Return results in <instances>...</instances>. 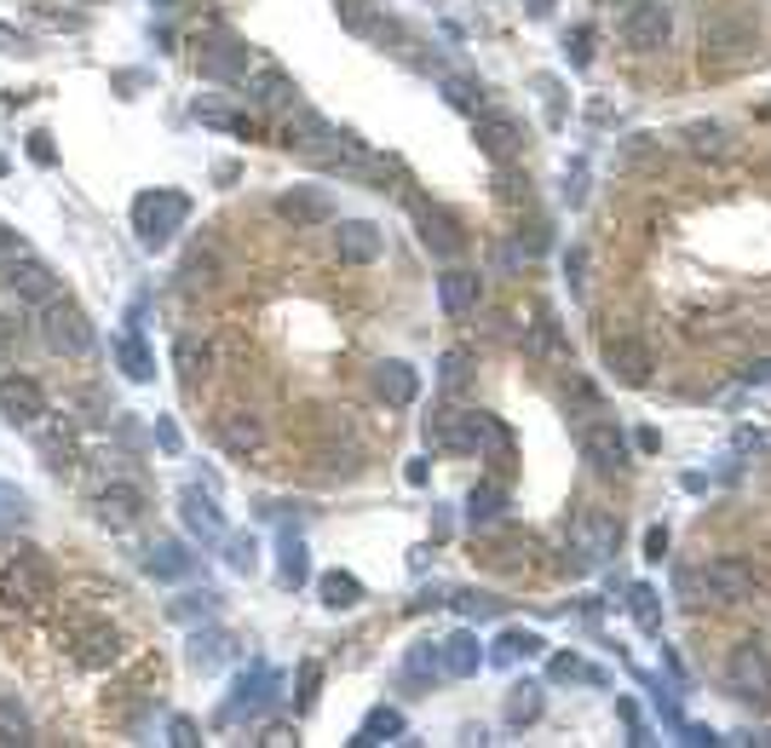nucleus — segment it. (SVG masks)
Returning <instances> with one entry per match:
<instances>
[{
    "instance_id": "nucleus-1",
    "label": "nucleus",
    "mask_w": 771,
    "mask_h": 748,
    "mask_svg": "<svg viewBox=\"0 0 771 748\" xmlns=\"http://www.w3.org/2000/svg\"><path fill=\"white\" fill-rule=\"evenodd\" d=\"M185 219H191V196H179V191H145V196H133V231L138 242L156 254V248H168L173 231H185Z\"/></svg>"
},
{
    "instance_id": "nucleus-2",
    "label": "nucleus",
    "mask_w": 771,
    "mask_h": 748,
    "mask_svg": "<svg viewBox=\"0 0 771 748\" xmlns=\"http://www.w3.org/2000/svg\"><path fill=\"white\" fill-rule=\"evenodd\" d=\"M35 329H40V346L58 352V357H87L93 340H98L93 322H87V311H81L75 299H64V294L40 306V322H35Z\"/></svg>"
},
{
    "instance_id": "nucleus-3",
    "label": "nucleus",
    "mask_w": 771,
    "mask_h": 748,
    "mask_svg": "<svg viewBox=\"0 0 771 748\" xmlns=\"http://www.w3.org/2000/svg\"><path fill=\"white\" fill-rule=\"evenodd\" d=\"M52 564L40 559V553H17L0 564V599L17 604V611H47L52 604Z\"/></svg>"
},
{
    "instance_id": "nucleus-4",
    "label": "nucleus",
    "mask_w": 771,
    "mask_h": 748,
    "mask_svg": "<svg viewBox=\"0 0 771 748\" xmlns=\"http://www.w3.org/2000/svg\"><path fill=\"white\" fill-rule=\"evenodd\" d=\"M725 685L743 697V702H755V709H771V651L760 639H743L732 662H725Z\"/></svg>"
},
{
    "instance_id": "nucleus-5",
    "label": "nucleus",
    "mask_w": 771,
    "mask_h": 748,
    "mask_svg": "<svg viewBox=\"0 0 771 748\" xmlns=\"http://www.w3.org/2000/svg\"><path fill=\"white\" fill-rule=\"evenodd\" d=\"M668 35H674V12H668V0H634V7L622 12V47L662 52Z\"/></svg>"
},
{
    "instance_id": "nucleus-6",
    "label": "nucleus",
    "mask_w": 771,
    "mask_h": 748,
    "mask_svg": "<svg viewBox=\"0 0 771 748\" xmlns=\"http://www.w3.org/2000/svg\"><path fill=\"white\" fill-rule=\"evenodd\" d=\"M409 219H415L420 242H426V248H432L438 259H455V254L466 248V236H461V225H455V213H443L438 201H426V196H409Z\"/></svg>"
},
{
    "instance_id": "nucleus-7",
    "label": "nucleus",
    "mask_w": 771,
    "mask_h": 748,
    "mask_svg": "<svg viewBox=\"0 0 771 748\" xmlns=\"http://www.w3.org/2000/svg\"><path fill=\"white\" fill-rule=\"evenodd\" d=\"M0 415H7L12 427H40V415H47V392H40V380L0 375Z\"/></svg>"
},
{
    "instance_id": "nucleus-8",
    "label": "nucleus",
    "mask_w": 771,
    "mask_h": 748,
    "mask_svg": "<svg viewBox=\"0 0 771 748\" xmlns=\"http://www.w3.org/2000/svg\"><path fill=\"white\" fill-rule=\"evenodd\" d=\"M702 593L720 599V604H743L755 599V571L743 559H708L702 564Z\"/></svg>"
},
{
    "instance_id": "nucleus-9",
    "label": "nucleus",
    "mask_w": 771,
    "mask_h": 748,
    "mask_svg": "<svg viewBox=\"0 0 771 748\" xmlns=\"http://www.w3.org/2000/svg\"><path fill=\"white\" fill-rule=\"evenodd\" d=\"M277 219H289V225H329L334 219V196L322 191V185H294V191H282L277 196Z\"/></svg>"
},
{
    "instance_id": "nucleus-10",
    "label": "nucleus",
    "mask_w": 771,
    "mask_h": 748,
    "mask_svg": "<svg viewBox=\"0 0 771 748\" xmlns=\"http://www.w3.org/2000/svg\"><path fill=\"white\" fill-rule=\"evenodd\" d=\"M576 443H582V455L593 461L599 473H622L627 467V438L616 432V420H587V427L576 432Z\"/></svg>"
},
{
    "instance_id": "nucleus-11",
    "label": "nucleus",
    "mask_w": 771,
    "mask_h": 748,
    "mask_svg": "<svg viewBox=\"0 0 771 748\" xmlns=\"http://www.w3.org/2000/svg\"><path fill=\"white\" fill-rule=\"evenodd\" d=\"M7 289L17 294V299H29V306H47V299H58V277L40 266L35 254H17V259H7Z\"/></svg>"
},
{
    "instance_id": "nucleus-12",
    "label": "nucleus",
    "mask_w": 771,
    "mask_h": 748,
    "mask_svg": "<svg viewBox=\"0 0 771 748\" xmlns=\"http://www.w3.org/2000/svg\"><path fill=\"white\" fill-rule=\"evenodd\" d=\"M473 138H478V150L490 156V161H513L524 150V127H518L513 115H501V110H484L473 121Z\"/></svg>"
},
{
    "instance_id": "nucleus-13",
    "label": "nucleus",
    "mask_w": 771,
    "mask_h": 748,
    "mask_svg": "<svg viewBox=\"0 0 771 748\" xmlns=\"http://www.w3.org/2000/svg\"><path fill=\"white\" fill-rule=\"evenodd\" d=\"M289 145L306 150V156H334V161H340V145H346V133H334L317 110H294V115H289Z\"/></svg>"
},
{
    "instance_id": "nucleus-14",
    "label": "nucleus",
    "mask_w": 771,
    "mask_h": 748,
    "mask_svg": "<svg viewBox=\"0 0 771 748\" xmlns=\"http://www.w3.org/2000/svg\"><path fill=\"white\" fill-rule=\"evenodd\" d=\"M604 369H611V380H622V387H645V380H651V352L627 334H611L604 340Z\"/></svg>"
},
{
    "instance_id": "nucleus-15",
    "label": "nucleus",
    "mask_w": 771,
    "mask_h": 748,
    "mask_svg": "<svg viewBox=\"0 0 771 748\" xmlns=\"http://www.w3.org/2000/svg\"><path fill=\"white\" fill-rule=\"evenodd\" d=\"M334 248H340L346 266H375V259L386 254V236H380V225H369V219H340Z\"/></svg>"
},
{
    "instance_id": "nucleus-16",
    "label": "nucleus",
    "mask_w": 771,
    "mask_h": 748,
    "mask_svg": "<svg viewBox=\"0 0 771 748\" xmlns=\"http://www.w3.org/2000/svg\"><path fill=\"white\" fill-rule=\"evenodd\" d=\"M115 657H121V634L110 622H81L75 628V662L81 669H110Z\"/></svg>"
},
{
    "instance_id": "nucleus-17",
    "label": "nucleus",
    "mask_w": 771,
    "mask_h": 748,
    "mask_svg": "<svg viewBox=\"0 0 771 748\" xmlns=\"http://www.w3.org/2000/svg\"><path fill=\"white\" fill-rule=\"evenodd\" d=\"M98 518H105L110 530L138 524L145 518V490H138V483H105V490H98Z\"/></svg>"
},
{
    "instance_id": "nucleus-18",
    "label": "nucleus",
    "mask_w": 771,
    "mask_h": 748,
    "mask_svg": "<svg viewBox=\"0 0 771 748\" xmlns=\"http://www.w3.org/2000/svg\"><path fill=\"white\" fill-rule=\"evenodd\" d=\"M242 87H248V98H254L259 110H277V105H289V98L299 93V87H294V75H289V70H277V64L248 70V81H242Z\"/></svg>"
},
{
    "instance_id": "nucleus-19",
    "label": "nucleus",
    "mask_w": 771,
    "mask_h": 748,
    "mask_svg": "<svg viewBox=\"0 0 771 748\" xmlns=\"http://www.w3.org/2000/svg\"><path fill=\"white\" fill-rule=\"evenodd\" d=\"M478 294H484V282H478V271H443L438 277V299H443V311L450 317H473L478 311Z\"/></svg>"
},
{
    "instance_id": "nucleus-20",
    "label": "nucleus",
    "mask_w": 771,
    "mask_h": 748,
    "mask_svg": "<svg viewBox=\"0 0 771 748\" xmlns=\"http://www.w3.org/2000/svg\"><path fill=\"white\" fill-rule=\"evenodd\" d=\"M179 518H185V530L201 536V541H219V536H225V513H219L213 495H201V490H185V495H179Z\"/></svg>"
},
{
    "instance_id": "nucleus-21",
    "label": "nucleus",
    "mask_w": 771,
    "mask_h": 748,
    "mask_svg": "<svg viewBox=\"0 0 771 748\" xmlns=\"http://www.w3.org/2000/svg\"><path fill=\"white\" fill-rule=\"evenodd\" d=\"M426 438H432L438 450L473 455V409H438L432 420H426Z\"/></svg>"
},
{
    "instance_id": "nucleus-22",
    "label": "nucleus",
    "mask_w": 771,
    "mask_h": 748,
    "mask_svg": "<svg viewBox=\"0 0 771 748\" xmlns=\"http://www.w3.org/2000/svg\"><path fill=\"white\" fill-rule=\"evenodd\" d=\"M375 392L386 397V403H392V409H409V403L420 397V375L409 369V363H380V369H375Z\"/></svg>"
},
{
    "instance_id": "nucleus-23",
    "label": "nucleus",
    "mask_w": 771,
    "mask_h": 748,
    "mask_svg": "<svg viewBox=\"0 0 771 748\" xmlns=\"http://www.w3.org/2000/svg\"><path fill=\"white\" fill-rule=\"evenodd\" d=\"M201 75L208 81H248V47H242V40H213V47H201Z\"/></svg>"
},
{
    "instance_id": "nucleus-24",
    "label": "nucleus",
    "mask_w": 771,
    "mask_h": 748,
    "mask_svg": "<svg viewBox=\"0 0 771 748\" xmlns=\"http://www.w3.org/2000/svg\"><path fill=\"white\" fill-rule=\"evenodd\" d=\"M443 651V674H455V679H473L478 669H484V645H478V634H450L438 645Z\"/></svg>"
},
{
    "instance_id": "nucleus-25",
    "label": "nucleus",
    "mask_w": 771,
    "mask_h": 748,
    "mask_svg": "<svg viewBox=\"0 0 771 748\" xmlns=\"http://www.w3.org/2000/svg\"><path fill=\"white\" fill-rule=\"evenodd\" d=\"M115 363H121V375L133 380V387H145V380H156V357H150V346L138 340L133 329L115 340Z\"/></svg>"
},
{
    "instance_id": "nucleus-26",
    "label": "nucleus",
    "mask_w": 771,
    "mask_h": 748,
    "mask_svg": "<svg viewBox=\"0 0 771 748\" xmlns=\"http://www.w3.org/2000/svg\"><path fill=\"white\" fill-rule=\"evenodd\" d=\"M473 450H484L490 461H513V432H506L495 415L473 409Z\"/></svg>"
},
{
    "instance_id": "nucleus-27",
    "label": "nucleus",
    "mask_w": 771,
    "mask_h": 748,
    "mask_svg": "<svg viewBox=\"0 0 771 748\" xmlns=\"http://www.w3.org/2000/svg\"><path fill=\"white\" fill-rule=\"evenodd\" d=\"M317 593H322L329 611H352V604H363V581L352 571H322L317 576Z\"/></svg>"
},
{
    "instance_id": "nucleus-28",
    "label": "nucleus",
    "mask_w": 771,
    "mask_h": 748,
    "mask_svg": "<svg viewBox=\"0 0 771 748\" xmlns=\"http://www.w3.org/2000/svg\"><path fill=\"white\" fill-rule=\"evenodd\" d=\"M191 564H196V559L179 548V541H156L150 559H145V571H150L156 581H179V576H191Z\"/></svg>"
},
{
    "instance_id": "nucleus-29",
    "label": "nucleus",
    "mask_w": 771,
    "mask_h": 748,
    "mask_svg": "<svg viewBox=\"0 0 771 748\" xmlns=\"http://www.w3.org/2000/svg\"><path fill=\"white\" fill-rule=\"evenodd\" d=\"M271 685H277V674H271V669H254V679L242 674L236 697H231V714H254V709H266V702H271Z\"/></svg>"
},
{
    "instance_id": "nucleus-30",
    "label": "nucleus",
    "mask_w": 771,
    "mask_h": 748,
    "mask_svg": "<svg viewBox=\"0 0 771 748\" xmlns=\"http://www.w3.org/2000/svg\"><path fill=\"white\" fill-rule=\"evenodd\" d=\"M219 438H225V450L248 455V450H259V443H266V427H259L254 415H225V420H219Z\"/></svg>"
},
{
    "instance_id": "nucleus-31",
    "label": "nucleus",
    "mask_w": 771,
    "mask_h": 748,
    "mask_svg": "<svg viewBox=\"0 0 771 748\" xmlns=\"http://www.w3.org/2000/svg\"><path fill=\"white\" fill-rule=\"evenodd\" d=\"M501 513H506V495H501V483H478V490L466 495V524H473V530H478V524H495Z\"/></svg>"
},
{
    "instance_id": "nucleus-32",
    "label": "nucleus",
    "mask_w": 771,
    "mask_h": 748,
    "mask_svg": "<svg viewBox=\"0 0 771 748\" xmlns=\"http://www.w3.org/2000/svg\"><path fill=\"white\" fill-rule=\"evenodd\" d=\"M397 737H403V714H397V709H375L369 720L357 725V737H352V743L363 748V743H397Z\"/></svg>"
},
{
    "instance_id": "nucleus-33",
    "label": "nucleus",
    "mask_w": 771,
    "mask_h": 748,
    "mask_svg": "<svg viewBox=\"0 0 771 748\" xmlns=\"http://www.w3.org/2000/svg\"><path fill=\"white\" fill-rule=\"evenodd\" d=\"M0 743H35L29 709H24L17 697H0Z\"/></svg>"
},
{
    "instance_id": "nucleus-34",
    "label": "nucleus",
    "mask_w": 771,
    "mask_h": 748,
    "mask_svg": "<svg viewBox=\"0 0 771 748\" xmlns=\"http://www.w3.org/2000/svg\"><path fill=\"white\" fill-rule=\"evenodd\" d=\"M530 720H541V685H513L506 691V725H530Z\"/></svg>"
},
{
    "instance_id": "nucleus-35",
    "label": "nucleus",
    "mask_w": 771,
    "mask_h": 748,
    "mask_svg": "<svg viewBox=\"0 0 771 748\" xmlns=\"http://www.w3.org/2000/svg\"><path fill=\"white\" fill-rule=\"evenodd\" d=\"M518 657H541V634L530 628H506L495 639V662H518Z\"/></svg>"
},
{
    "instance_id": "nucleus-36",
    "label": "nucleus",
    "mask_w": 771,
    "mask_h": 748,
    "mask_svg": "<svg viewBox=\"0 0 771 748\" xmlns=\"http://www.w3.org/2000/svg\"><path fill=\"white\" fill-rule=\"evenodd\" d=\"M685 138H692L697 156H725V150H732V138H725L720 121H692V127H685Z\"/></svg>"
},
{
    "instance_id": "nucleus-37",
    "label": "nucleus",
    "mask_w": 771,
    "mask_h": 748,
    "mask_svg": "<svg viewBox=\"0 0 771 748\" xmlns=\"http://www.w3.org/2000/svg\"><path fill=\"white\" fill-rule=\"evenodd\" d=\"M340 24H346L352 35H386V24L375 17L369 0H340Z\"/></svg>"
},
{
    "instance_id": "nucleus-38",
    "label": "nucleus",
    "mask_w": 771,
    "mask_h": 748,
    "mask_svg": "<svg viewBox=\"0 0 771 748\" xmlns=\"http://www.w3.org/2000/svg\"><path fill=\"white\" fill-rule=\"evenodd\" d=\"M530 346L541 352V357H559V363H571V352H564V340H559V322L553 317H536V329H530Z\"/></svg>"
},
{
    "instance_id": "nucleus-39",
    "label": "nucleus",
    "mask_w": 771,
    "mask_h": 748,
    "mask_svg": "<svg viewBox=\"0 0 771 748\" xmlns=\"http://www.w3.org/2000/svg\"><path fill=\"white\" fill-rule=\"evenodd\" d=\"M311 576V564H306V541H282V588H299V581Z\"/></svg>"
},
{
    "instance_id": "nucleus-40",
    "label": "nucleus",
    "mask_w": 771,
    "mask_h": 748,
    "mask_svg": "<svg viewBox=\"0 0 771 748\" xmlns=\"http://www.w3.org/2000/svg\"><path fill=\"white\" fill-rule=\"evenodd\" d=\"M547 674H553L559 685H564V679H582V685H604V674H599V669H587V662H582V657H571V651L547 662Z\"/></svg>"
},
{
    "instance_id": "nucleus-41",
    "label": "nucleus",
    "mask_w": 771,
    "mask_h": 748,
    "mask_svg": "<svg viewBox=\"0 0 771 748\" xmlns=\"http://www.w3.org/2000/svg\"><path fill=\"white\" fill-rule=\"evenodd\" d=\"M225 662V634H196L191 639V669H219Z\"/></svg>"
},
{
    "instance_id": "nucleus-42",
    "label": "nucleus",
    "mask_w": 771,
    "mask_h": 748,
    "mask_svg": "<svg viewBox=\"0 0 771 748\" xmlns=\"http://www.w3.org/2000/svg\"><path fill=\"white\" fill-rule=\"evenodd\" d=\"M627 611H634V622L645 634H662V616H657V593L651 588H634L627 593Z\"/></svg>"
},
{
    "instance_id": "nucleus-43",
    "label": "nucleus",
    "mask_w": 771,
    "mask_h": 748,
    "mask_svg": "<svg viewBox=\"0 0 771 748\" xmlns=\"http://www.w3.org/2000/svg\"><path fill=\"white\" fill-rule=\"evenodd\" d=\"M29 518V495L17 490V483H0V530H12V524Z\"/></svg>"
},
{
    "instance_id": "nucleus-44",
    "label": "nucleus",
    "mask_w": 771,
    "mask_h": 748,
    "mask_svg": "<svg viewBox=\"0 0 771 748\" xmlns=\"http://www.w3.org/2000/svg\"><path fill=\"white\" fill-rule=\"evenodd\" d=\"M478 81H466V75H443V98H450L455 110H478Z\"/></svg>"
},
{
    "instance_id": "nucleus-45",
    "label": "nucleus",
    "mask_w": 771,
    "mask_h": 748,
    "mask_svg": "<svg viewBox=\"0 0 771 748\" xmlns=\"http://www.w3.org/2000/svg\"><path fill=\"white\" fill-rule=\"evenodd\" d=\"M409 674L415 679H426V674H443V651H438V645H415V651H409Z\"/></svg>"
},
{
    "instance_id": "nucleus-46",
    "label": "nucleus",
    "mask_w": 771,
    "mask_h": 748,
    "mask_svg": "<svg viewBox=\"0 0 771 748\" xmlns=\"http://www.w3.org/2000/svg\"><path fill=\"white\" fill-rule=\"evenodd\" d=\"M196 121L201 127H225V133H248V121L231 115V110H219V105H196Z\"/></svg>"
},
{
    "instance_id": "nucleus-47",
    "label": "nucleus",
    "mask_w": 771,
    "mask_h": 748,
    "mask_svg": "<svg viewBox=\"0 0 771 748\" xmlns=\"http://www.w3.org/2000/svg\"><path fill=\"white\" fill-rule=\"evenodd\" d=\"M466 369H473V357H466V352H450V357H443L438 363V375H443V387H466Z\"/></svg>"
},
{
    "instance_id": "nucleus-48",
    "label": "nucleus",
    "mask_w": 771,
    "mask_h": 748,
    "mask_svg": "<svg viewBox=\"0 0 771 748\" xmlns=\"http://www.w3.org/2000/svg\"><path fill=\"white\" fill-rule=\"evenodd\" d=\"M219 611V593H185L173 604V616H213Z\"/></svg>"
},
{
    "instance_id": "nucleus-49",
    "label": "nucleus",
    "mask_w": 771,
    "mask_h": 748,
    "mask_svg": "<svg viewBox=\"0 0 771 748\" xmlns=\"http://www.w3.org/2000/svg\"><path fill=\"white\" fill-rule=\"evenodd\" d=\"M582 541H587V548H593V559H604V553H611V541H616V530H611V524H582Z\"/></svg>"
},
{
    "instance_id": "nucleus-50",
    "label": "nucleus",
    "mask_w": 771,
    "mask_h": 748,
    "mask_svg": "<svg viewBox=\"0 0 771 748\" xmlns=\"http://www.w3.org/2000/svg\"><path fill=\"white\" fill-rule=\"evenodd\" d=\"M225 559H231V571H242V576H248V571H254V564H259V548H254V541H248V536H236Z\"/></svg>"
},
{
    "instance_id": "nucleus-51",
    "label": "nucleus",
    "mask_w": 771,
    "mask_h": 748,
    "mask_svg": "<svg viewBox=\"0 0 771 748\" xmlns=\"http://www.w3.org/2000/svg\"><path fill=\"white\" fill-rule=\"evenodd\" d=\"M455 604H461L466 616H478V622L501 611V599H490V593H455Z\"/></svg>"
},
{
    "instance_id": "nucleus-52",
    "label": "nucleus",
    "mask_w": 771,
    "mask_h": 748,
    "mask_svg": "<svg viewBox=\"0 0 771 748\" xmlns=\"http://www.w3.org/2000/svg\"><path fill=\"white\" fill-rule=\"evenodd\" d=\"M536 93H541V105H547V121H564V105H559V81H553V75H536Z\"/></svg>"
},
{
    "instance_id": "nucleus-53",
    "label": "nucleus",
    "mask_w": 771,
    "mask_h": 748,
    "mask_svg": "<svg viewBox=\"0 0 771 748\" xmlns=\"http://www.w3.org/2000/svg\"><path fill=\"white\" fill-rule=\"evenodd\" d=\"M317 685H322V669H317V662H306V669H299V714L317 702Z\"/></svg>"
},
{
    "instance_id": "nucleus-54",
    "label": "nucleus",
    "mask_w": 771,
    "mask_h": 748,
    "mask_svg": "<svg viewBox=\"0 0 771 748\" xmlns=\"http://www.w3.org/2000/svg\"><path fill=\"white\" fill-rule=\"evenodd\" d=\"M571 64L576 70L593 64V29H571Z\"/></svg>"
},
{
    "instance_id": "nucleus-55",
    "label": "nucleus",
    "mask_w": 771,
    "mask_h": 748,
    "mask_svg": "<svg viewBox=\"0 0 771 748\" xmlns=\"http://www.w3.org/2000/svg\"><path fill=\"white\" fill-rule=\"evenodd\" d=\"M213 271H219L213 254H191L185 259V282H213Z\"/></svg>"
},
{
    "instance_id": "nucleus-56",
    "label": "nucleus",
    "mask_w": 771,
    "mask_h": 748,
    "mask_svg": "<svg viewBox=\"0 0 771 748\" xmlns=\"http://www.w3.org/2000/svg\"><path fill=\"white\" fill-rule=\"evenodd\" d=\"M12 357H17V322H12V317H0V369H7Z\"/></svg>"
},
{
    "instance_id": "nucleus-57",
    "label": "nucleus",
    "mask_w": 771,
    "mask_h": 748,
    "mask_svg": "<svg viewBox=\"0 0 771 748\" xmlns=\"http://www.w3.org/2000/svg\"><path fill=\"white\" fill-rule=\"evenodd\" d=\"M179 363H185V380H196V363H208V352L196 357V346H191V340H179Z\"/></svg>"
},
{
    "instance_id": "nucleus-58",
    "label": "nucleus",
    "mask_w": 771,
    "mask_h": 748,
    "mask_svg": "<svg viewBox=\"0 0 771 748\" xmlns=\"http://www.w3.org/2000/svg\"><path fill=\"white\" fill-rule=\"evenodd\" d=\"M168 743L191 748V743H201V737H196V725H191V720H173V737H168Z\"/></svg>"
},
{
    "instance_id": "nucleus-59",
    "label": "nucleus",
    "mask_w": 771,
    "mask_h": 748,
    "mask_svg": "<svg viewBox=\"0 0 771 748\" xmlns=\"http://www.w3.org/2000/svg\"><path fill=\"white\" fill-rule=\"evenodd\" d=\"M668 553V530H651L645 536V559H662Z\"/></svg>"
},
{
    "instance_id": "nucleus-60",
    "label": "nucleus",
    "mask_w": 771,
    "mask_h": 748,
    "mask_svg": "<svg viewBox=\"0 0 771 748\" xmlns=\"http://www.w3.org/2000/svg\"><path fill=\"white\" fill-rule=\"evenodd\" d=\"M564 271H571V289L582 294V248H571V259H564Z\"/></svg>"
},
{
    "instance_id": "nucleus-61",
    "label": "nucleus",
    "mask_w": 771,
    "mask_h": 748,
    "mask_svg": "<svg viewBox=\"0 0 771 748\" xmlns=\"http://www.w3.org/2000/svg\"><path fill=\"white\" fill-rule=\"evenodd\" d=\"M29 156H35V161H52V145H47V133H35V138H29Z\"/></svg>"
},
{
    "instance_id": "nucleus-62",
    "label": "nucleus",
    "mask_w": 771,
    "mask_h": 748,
    "mask_svg": "<svg viewBox=\"0 0 771 748\" xmlns=\"http://www.w3.org/2000/svg\"><path fill=\"white\" fill-rule=\"evenodd\" d=\"M0 173H7V156H0Z\"/></svg>"
},
{
    "instance_id": "nucleus-63",
    "label": "nucleus",
    "mask_w": 771,
    "mask_h": 748,
    "mask_svg": "<svg viewBox=\"0 0 771 748\" xmlns=\"http://www.w3.org/2000/svg\"><path fill=\"white\" fill-rule=\"evenodd\" d=\"M599 7H616V0H599Z\"/></svg>"
},
{
    "instance_id": "nucleus-64",
    "label": "nucleus",
    "mask_w": 771,
    "mask_h": 748,
    "mask_svg": "<svg viewBox=\"0 0 771 748\" xmlns=\"http://www.w3.org/2000/svg\"><path fill=\"white\" fill-rule=\"evenodd\" d=\"M81 7H98V0H81Z\"/></svg>"
}]
</instances>
